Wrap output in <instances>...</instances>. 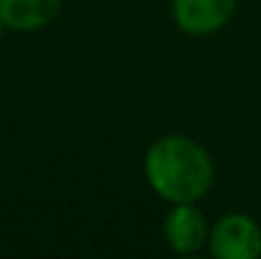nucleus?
I'll return each mask as SVG.
<instances>
[{"label": "nucleus", "instance_id": "nucleus-1", "mask_svg": "<svg viewBox=\"0 0 261 259\" xmlns=\"http://www.w3.org/2000/svg\"><path fill=\"white\" fill-rule=\"evenodd\" d=\"M142 168L147 185L170 206L198 203L216 180L211 153L188 135H163L152 140Z\"/></svg>", "mask_w": 261, "mask_h": 259}, {"label": "nucleus", "instance_id": "nucleus-2", "mask_svg": "<svg viewBox=\"0 0 261 259\" xmlns=\"http://www.w3.org/2000/svg\"><path fill=\"white\" fill-rule=\"evenodd\" d=\"M208 249L216 259H259L261 226L249 214H226L211 226Z\"/></svg>", "mask_w": 261, "mask_h": 259}, {"label": "nucleus", "instance_id": "nucleus-3", "mask_svg": "<svg viewBox=\"0 0 261 259\" xmlns=\"http://www.w3.org/2000/svg\"><path fill=\"white\" fill-rule=\"evenodd\" d=\"M211 224L198 203H173L163 221V239L175 254H195L208 244Z\"/></svg>", "mask_w": 261, "mask_h": 259}, {"label": "nucleus", "instance_id": "nucleus-4", "mask_svg": "<svg viewBox=\"0 0 261 259\" xmlns=\"http://www.w3.org/2000/svg\"><path fill=\"white\" fill-rule=\"evenodd\" d=\"M236 10V0H173V18L188 36H211L221 31Z\"/></svg>", "mask_w": 261, "mask_h": 259}, {"label": "nucleus", "instance_id": "nucleus-5", "mask_svg": "<svg viewBox=\"0 0 261 259\" xmlns=\"http://www.w3.org/2000/svg\"><path fill=\"white\" fill-rule=\"evenodd\" d=\"M61 10V0H0V18L13 31H41Z\"/></svg>", "mask_w": 261, "mask_h": 259}, {"label": "nucleus", "instance_id": "nucleus-6", "mask_svg": "<svg viewBox=\"0 0 261 259\" xmlns=\"http://www.w3.org/2000/svg\"><path fill=\"white\" fill-rule=\"evenodd\" d=\"M5 28H8V26H5V23H3V18H0V41H3V33H5Z\"/></svg>", "mask_w": 261, "mask_h": 259}]
</instances>
